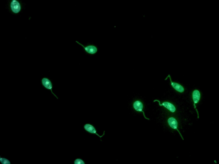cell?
I'll use <instances>...</instances> for the list:
<instances>
[{
    "label": "cell",
    "instance_id": "1",
    "mask_svg": "<svg viewBox=\"0 0 219 164\" xmlns=\"http://www.w3.org/2000/svg\"><path fill=\"white\" fill-rule=\"evenodd\" d=\"M42 84L43 87L45 89L48 90H50L51 91V93L53 95H54L57 99H58V98L57 97V96L55 95V94L53 92L52 89H53V85L52 82L48 78L44 77L41 80Z\"/></svg>",
    "mask_w": 219,
    "mask_h": 164
},
{
    "label": "cell",
    "instance_id": "5",
    "mask_svg": "<svg viewBox=\"0 0 219 164\" xmlns=\"http://www.w3.org/2000/svg\"><path fill=\"white\" fill-rule=\"evenodd\" d=\"M84 127L86 131L88 132L89 133H91V134H96V135H98L99 137H100V138H101V137L104 136V134H105V131H104L103 134L102 135H101V136L99 135L97 133L96 129L94 127V126L93 125H92V124H90V123H87V124H85L84 125Z\"/></svg>",
    "mask_w": 219,
    "mask_h": 164
},
{
    "label": "cell",
    "instance_id": "6",
    "mask_svg": "<svg viewBox=\"0 0 219 164\" xmlns=\"http://www.w3.org/2000/svg\"><path fill=\"white\" fill-rule=\"evenodd\" d=\"M168 78H169V79H170L171 86L173 87L174 90L180 93H182L184 92V88L181 85L179 84L178 83L172 81V80H171V77H170V74L168 75V76L166 78L165 80H167Z\"/></svg>",
    "mask_w": 219,
    "mask_h": 164
},
{
    "label": "cell",
    "instance_id": "2",
    "mask_svg": "<svg viewBox=\"0 0 219 164\" xmlns=\"http://www.w3.org/2000/svg\"><path fill=\"white\" fill-rule=\"evenodd\" d=\"M10 8L11 11L14 14H19L22 9L20 3L17 0H12L10 4Z\"/></svg>",
    "mask_w": 219,
    "mask_h": 164
},
{
    "label": "cell",
    "instance_id": "8",
    "mask_svg": "<svg viewBox=\"0 0 219 164\" xmlns=\"http://www.w3.org/2000/svg\"><path fill=\"white\" fill-rule=\"evenodd\" d=\"M133 107L136 111H137V112H142L144 118L146 119H147V120H150V119L147 118L146 117L145 115L144 112L143 111V103L140 101H135L134 103Z\"/></svg>",
    "mask_w": 219,
    "mask_h": 164
},
{
    "label": "cell",
    "instance_id": "10",
    "mask_svg": "<svg viewBox=\"0 0 219 164\" xmlns=\"http://www.w3.org/2000/svg\"><path fill=\"white\" fill-rule=\"evenodd\" d=\"M0 162L2 164H11V162L9 159L1 156H0Z\"/></svg>",
    "mask_w": 219,
    "mask_h": 164
},
{
    "label": "cell",
    "instance_id": "4",
    "mask_svg": "<svg viewBox=\"0 0 219 164\" xmlns=\"http://www.w3.org/2000/svg\"><path fill=\"white\" fill-rule=\"evenodd\" d=\"M154 102H158L159 103V106H163V107H165L166 109L169 110L170 112H172V113L175 112V110H176V108H175V106L172 103H170V102H164L162 104H161L160 101L158 100H155Z\"/></svg>",
    "mask_w": 219,
    "mask_h": 164
},
{
    "label": "cell",
    "instance_id": "9",
    "mask_svg": "<svg viewBox=\"0 0 219 164\" xmlns=\"http://www.w3.org/2000/svg\"><path fill=\"white\" fill-rule=\"evenodd\" d=\"M192 98L193 100V102H194V106L195 109L196 110V112H197L198 114V118H199V114L198 113V111L197 109H196V104H197L199 101L200 99V93L199 91L197 90H195L193 91V93L192 94Z\"/></svg>",
    "mask_w": 219,
    "mask_h": 164
},
{
    "label": "cell",
    "instance_id": "3",
    "mask_svg": "<svg viewBox=\"0 0 219 164\" xmlns=\"http://www.w3.org/2000/svg\"><path fill=\"white\" fill-rule=\"evenodd\" d=\"M76 42L78 43V44H79L81 46H82L85 49V51L88 54H95L98 51V48H97V47L95 46V45H89L87 46H85L78 41H76Z\"/></svg>",
    "mask_w": 219,
    "mask_h": 164
},
{
    "label": "cell",
    "instance_id": "7",
    "mask_svg": "<svg viewBox=\"0 0 219 164\" xmlns=\"http://www.w3.org/2000/svg\"><path fill=\"white\" fill-rule=\"evenodd\" d=\"M167 122H168V123L169 126H170L171 128L173 129H176V130L178 131V132H179V134L180 135L181 138H182V139L184 140L183 138L182 137L180 132L178 130V121L176 120V119L175 118H173V117H170L168 119Z\"/></svg>",
    "mask_w": 219,
    "mask_h": 164
},
{
    "label": "cell",
    "instance_id": "11",
    "mask_svg": "<svg viewBox=\"0 0 219 164\" xmlns=\"http://www.w3.org/2000/svg\"><path fill=\"white\" fill-rule=\"evenodd\" d=\"M74 164H85V162L81 159L78 158L75 160Z\"/></svg>",
    "mask_w": 219,
    "mask_h": 164
}]
</instances>
